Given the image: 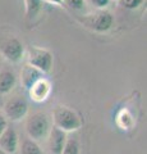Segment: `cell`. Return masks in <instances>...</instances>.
Instances as JSON below:
<instances>
[{
	"instance_id": "6da1fadb",
	"label": "cell",
	"mask_w": 147,
	"mask_h": 154,
	"mask_svg": "<svg viewBox=\"0 0 147 154\" xmlns=\"http://www.w3.org/2000/svg\"><path fill=\"white\" fill-rule=\"evenodd\" d=\"M53 121L54 126L60 128L64 132L70 131H77L78 128L82 126V119L74 112V110L69 109L68 107H56L53 112Z\"/></svg>"
},
{
	"instance_id": "7a4b0ae2",
	"label": "cell",
	"mask_w": 147,
	"mask_h": 154,
	"mask_svg": "<svg viewBox=\"0 0 147 154\" xmlns=\"http://www.w3.org/2000/svg\"><path fill=\"white\" fill-rule=\"evenodd\" d=\"M50 119L42 112L31 114L26 121V131L30 139L34 141H40L42 139H46L50 132Z\"/></svg>"
},
{
	"instance_id": "3957f363",
	"label": "cell",
	"mask_w": 147,
	"mask_h": 154,
	"mask_svg": "<svg viewBox=\"0 0 147 154\" xmlns=\"http://www.w3.org/2000/svg\"><path fill=\"white\" fill-rule=\"evenodd\" d=\"M28 64L42 73H49L53 68V54L41 48H32L28 53Z\"/></svg>"
},
{
	"instance_id": "277c9868",
	"label": "cell",
	"mask_w": 147,
	"mask_h": 154,
	"mask_svg": "<svg viewBox=\"0 0 147 154\" xmlns=\"http://www.w3.org/2000/svg\"><path fill=\"white\" fill-rule=\"evenodd\" d=\"M27 112H28V103L22 96L12 98L4 105L5 118H9V119H12V121H19V119L25 118Z\"/></svg>"
},
{
	"instance_id": "5b68a950",
	"label": "cell",
	"mask_w": 147,
	"mask_h": 154,
	"mask_svg": "<svg viewBox=\"0 0 147 154\" xmlns=\"http://www.w3.org/2000/svg\"><path fill=\"white\" fill-rule=\"evenodd\" d=\"M113 16L106 11H98L97 13L91 14L83 19V23L86 25V27L91 28L93 31L97 32H105L107 30H110V27L113 26Z\"/></svg>"
},
{
	"instance_id": "8992f818",
	"label": "cell",
	"mask_w": 147,
	"mask_h": 154,
	"mask_svg": "<svg viewBox=\"0 0 147 154\" xmlns=\"http://www.w3.org/2000/svg\"><path fill=\"white\" fill-rule=\"evenodd\" d=\"M0 53L8 60L17 63V62H19L23 58L25 48H23V44L17 37H9L1 41V44H0Z\"/></svg>"
},
{
	"instance_id": "52a82bcc",
	"label": "cell",
	"mask_w": 147,
	"mask_h": 154,
	"mask_svg": "<svg viewBox=\"0 0 147 154\" xmlns=\"http://www.w3.org/2000/svg\"><path fill=\"white\" fill-rule=\"evenodd\" d=\"M49 137V150L51 154H61L64 145L67 143V132L61 131L58 127L50 128V132L47 135Z\"/></svg>"
},
{
	"instance_id": "ba28073f",
	"label": "cell",
	"mask_w": 147,
	"mask_h": 154,
	"mask_svg": "<svg viewBox=\"0 0 147 154\" xmlns=\"http://www.w3.org/2000/svg\"><path fill=\"white\" fill-rule=\"evenodd\" d=\"M18 146H19V141H18V135L16 130L8 126L0 136V149L7 154H13L17 152Z\"/></svg>"
},
{
	"instance_id": "9c48e42d",
	"label": "cell",
	"mask_w": 147,
	"mask_h": 154,
	"mask_svg": "<svg viewBox=\"0 0 147 154\" xmlns=\"http://www.w3.org/2000/svg\"><path fill=\"white\" fill-rule=\"evenodd\" d=\"M44 77V73L40 72L39 69H36L35 67H32L30 64H26L21 71V81L22 85L25 86L27 90H30L37 81L41 80Z\"/></svg>"
},
{
	"instance_id": "30bf717a",
	"label": "cell",
	"mask_w": 147,
	"mask_h": 154,
	"mask_svg": "<svg viewBox=\"0 0 147 154\" xmlns=\"http://www.w3.org/2000/svg\"><path fill=\"white\" fill-rule=\"evenodd\" d=\"M50 90H51L50 82L45 77H42V79L37 81L28 91H30L31 98L34 99L35 102H44V100L47 99V96H49Z\"/></svg>"
},
{
	"instance_id": "8fae6325",
	"label": "cell",
	"mask_w": 147,
	"mask_h": 154,
	"mask_svg": "<svg viewBox=\"0 0 147 154\" xmlns=\"http://www.w3.org/2000/svg\"><path fill=\"white\" fill-rule=\"evenodd\" d=\"M17 79L16 75L10 71H1L0 72V94H8L16 86Z\"/></svg>"
},
{
	"instance_id": "7c38bea8",
	"label": "cell",
	"mask_w": 147,
	"mask_h": 154,
	"mask_svg": "<svg viewBox=\"0 0 147 154\" xmlns=\"http://www.w3.org/2000/svg\"><path fill=\"white\" fill-rule=\"evenodd\" d=\"M19 150L21 154H44L37 141H34L31 139H25L22 141Z\"/></svg>"
},
{
	"instance_id": "4fadbf2b",
	"label": "cell",
	"mask_w": 147,
	"mask_h": 154,
	"mask_svg": "<svg viewBox=\"0 0 147 154\" xmlns=\"http://www.w3.org/2000/svg\"><path fill=\"white\" fill-rule=\"evenodd\" d=\"M26 3V16L27 18H35L41 11L42 0H25Z\"/></svg>"
},
{
	"instance_id": "5bb4252c",
	"label": "cell",
	"mask_w": 147,
	"mask_h": 154,
	"mask_svg": "<svg viewBox=\"0 0 147 154\" xmlns=\"http://www.w3.org/2000/svg\"><path fill=\"white\" fill-rule=\"evenodd\" d=\"M61 154H81L78 141L75 139H67V143H65Z\"/></svg>"
},
{
	"instance_id": "9a60e30c",
	"label": "cell",
	"mask_w": 147,
	"mask_h": 154,
	"mask_svg": "<svg viewBox=\"0 0 147 154\" xmlns=\"http://www.w3.org/2000/svg\"><path fill=\"white\" fill-rule=\"evenodd\" d=\"M145 0H119L120 5L127 9H137Z\"/></svg>"
},
{
	"instance_id": "2e32d148",
	"label": "cell",
	"mask_w": 147,
	"mask_h": 154,
	"mask_svg": "<svg viewBox=\"0 0 147 154\" xmlns=\"http://www.w3.org/2000/svg\"><path fill=\"white\" fill-rule=\"evenodd\" d=\"M63 4H67L68 7L75 11H79L84 7V0H63Z\"/></svg>"
},
{
	"instance_id": "e0dca14e",
	"label": "cell",
	"mask_w": 147,
	"mask_h": 154,
	"mask_svg": "<svg viewBox=\"0 0 147 154\" xmlns=\"http://www.w3.org/2000/svg\"><path fill=\"white\" fill-rule=\"evenodd\" d=\"M90 3L92 4L93 7H96L98 9H102V8H106L110 3V0H88Z\"/></svg>"
},
{
	"instance_id": "ac0fdd59",
	"label": "cell",
	"mask_w": 147,
	"mask_h": 154,
	"mask_svg": "<svg viewBox=\"0 0 147 154\" xmlns=\"http://www.w3.org/2000/svg\"><path fill=\"white\" fill-rule=\"evenodd\" d=\"M8 127V122H7V118L5 116L0 114V136H1V134L5 131V128Z\"/></svg>"
},
{
	"instance_id": "d6986e66",
	"label": "cell",
	"mask_w": 147,
	"mask_h": 154,
	"mask_svg": "<svg viewBox=\"0 0 147 154\" xmlns=\"http://www.w3.org/2000/svg\"><path fill=\"white\" fill-rule=\"evenodd\" d=\"M45 2L50 3V4H56V5H63V0H45Z\"/></svg>"
},
{
	"instance_id": "ffe728a7",
	"label": "cell",
	"mask_w": 147,
	"mask_h": 154,
	"mask_svg": "<svg viewBox=\"0 0 147 154\" xmlns=\"http://www.w3.org/2000/svg\"><path fill=\"white\" fill-rule=\"evenodd\" d=\"M0 154H7V153H5V152H3L1 149H0Z\"/></svg>"
}]
</instances>
